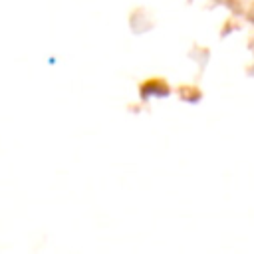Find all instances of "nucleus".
I'll return each mask as SVG.
<instances>
[]
</instances>
